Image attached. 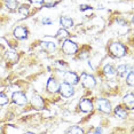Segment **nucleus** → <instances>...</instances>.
<instances>
[{"instance_id": "obj_1", "label": "nucleus", "mask_w": 134, "mask_h": 134, "mask_svg": "<svg viewBox=\"0 0 134 134\" xmlns=\"http://www.w3.org/2000/svg\"><path fill=\"white\" fill-rule=\"evenodd\" d=\"M109 51H110L111 55L115 57H123L126 54V47L120 42H114L109 46Z\"/></svg>"}, {"instance_id": "obj_2", "label": "nucleus", "mask_w": 134, "mask_h": 134, "mask_svg": "<svg viewBox=\"0 0 134 134\" xmlns=\"http://www.w3.org/2000/svg\"><path fill=\"white\" fill-rule=\"evenodd\" d=\"M62 51L63 53L66 54V55H74V54L77 53L78 51V46L75 44L74 41L71 40H65L62 45Z\"/></svg>"}, {"instance_id": "obj_3", "label": "nucleus", "mask_w": 134, "mask_h": 134, "mask_svg": "<svg viewBox=\"0 0 134 134\" xmlns=\"http://www.w3.org/2000/svg\"><path fill=\"white\" fill-rule=\"evenodd\" d=\"M59 92L61 93V95L64 97H70L75 94V90L72 87V85H70L68 83H62L59 86Z\"/></svg>"}, {"instance_id": "obj_4", "label": "nucleus", "mask_w": 134, "mask_h": 134, "mask_svg": "<svg viewBox=\"0 0 134 134\" xmlns=\"http://www.w3.org/2000/svg\"><path fill=\"white\" fill-rule=\"evenodd\" d=\"M80 80H81L83 86L86 87V88H93V87H95V85H96V80L94 79L93 76H90L87 74L81 75L80 76Z\"/></svg>"}, {"instance_id": "obj_5", "label": "nucleus", "mask_w": 134, "mask_h": 134, "mask_svg": "<svg viewBox=\"0 0 134 134\" xmlns=\"http://www.w3.org/2000/svg\"><path fill=\"white\" fill-rule=\"evenodd\" d=\"M96 104H97V108H99L100 111L104 112V114H110L111 112V105H110V103L108 102V100L99 99L96 102Z\"/></svg>"}, {"instance_id": "obj_6", "label": "nucleus", "mask_w": 134, "mask_h": 134, "mask_svg": "<svg viewBox=\"0 0 134 134\" xmlns=\"http://www.w3.org/2000/svg\"><path fill=\"white\" fill-rule=\"evenodd\" d=\"M12 99H13L14 103H16V104H19V105H24L26 102H28V97H26V95L23 93H21L20 91L13 93Z\"/></svg>"}, {"instance_id": "obj_7", "label": "nucleus", "mask_w": 134, "mask_h": 134, "mask_svg": "<svg viewBox=\"0 0 134 134\" xmlns=\"http://www.w3.org/2000/svg\"><path fill=\"white\" fill-rule=\"evenodd\" d=\"M63 78H64L65 83H68L70 85H76V84H78V81H79L78 76L76 75L75 72H71V71L64 72V75H63Z\"/></svg>"}, {"instance_id": "obj_8", "label": "nucleus", "mask_w": 134, "mask_h": 134, "mask_svg": "<svg viewBox=\"0 0 134 134\" xmlns=\"http://www.w3.org/2000/svg\"><path fill=\"white\" fill-rule=\"evenodd\" d=\"M79 109H80L83 112H91L93 110V103L87 99L81 100L80 103H79Z\"/></svg>"}, {"instance_id": "obj_9", "label": "nucleus", "mask_w": 134, "mask_h": 134, "mask_svg": "<svg viewBox=\"0 0 134 134\" xmlns=\"http://www.w3.org/2000/svg\"><path fill=\"white\" fill-rule=\"evenodd\" d=\"M14 36L17 39H26V37H28V30L23 28V26H17L14 30Z\"/></svg>"}, {"instance_id": "obj_10", "label": "nucleus", "mask_w": 134, "mask_h": 134, "mask_svg": "<svg viewBox=\"0 0 134 134\" xmlns=\"http://www.w3.org/2000/svg\"><path fill=\"white\" fill-rule=\"evenodd\" d=\"M59 86H60L59 83L54 78H51L47 83V90L49 93H56L59 91Z\"/></svg>"}, {"instance_id": "obj_11", "label": "nucleus", "mask_w": 134, "mask_h": 134, "mask_svg": "<svg viewBox=\"0 0 134 134\" xmlns=\"http://www.w3.org/2000/svg\"><path fill=\"white\" fill-rule=\"evenodd\" d=\"M60 24L62 25V28H64V29L72 28V26H74V21L68 16H62L60 19Z\"/></svg>"}, {"instance_id": "obj_12", "label": "nucleus", "mask_w": 134, "mask_h": 134, "mask_svg": "<svg viewBox=\"0 0 134 134\" xmlns=\"http://www.w3.org/2000/svg\"><path fill=\"white\" fill-rule=\"evenodd\" d=\"M31 102H32V104H33V107H35V108H37V109L44 108V100L41 99V96L37 95V94L32 96Z\"/></svg>"}, {"instance_id": "obj_13", "label": "nucleus", "mask_w": 134, "mask_h": 134, "mask_svg": "<svg viewBox=\"0 0 134 134\" xmlns=\"http://www.w3.org/2000/svg\"><path fill=\"white\" fill-rule=\"evenodd\" d=\"M129 66L127 65H119L116 70V74H117L119 77H126L127 74H129Z\"/></svg>"}, {"instance_id": "obj_14", "label": "nucleus", "mask_w": 134, "mask_h": 134, "mask_svg": "<svg viewBox=\"0 0 134 134\" xmlns=\"http://www.w3.org/2000/svg\"><path fill=\"white\" fill-rule=\"evenodd\" d=\"M115 114H116V116H117V117L121 118V119H124V118L127 117V111L125 110L123 107H120V105H118L117 108L115 109Z\"/></svg>"}, {"instance_id": "obj_15", "label": "nucleus", "mask_w": 134, "mask_h": 134, "mask_svg": "<svg viewBox=\"0 0 134 134\" xmlns=\"http://www.w3.org/2000/svg\"><path fill=\"white\" fill-rule=\"evenodd\" d=\"M124 102L130 109H133V107H134V96H133V94L132 93L127 94V95L124 97Z\"/></svg>"}, {"instance_id": "obj_16", "label": "nucleus", "mask_w": 134, "mask_h": 134, "mask_svg": "<svg viewBox=\"0 0 134 134\" xmlns=\"http://www.w3.org/2000/svg\"><path fill=\"white\" fill-rule=\"evenodd\" d=\"M103 72H104V75L108 76V77H114V76L116 75V69L112 65L108 64V65L104 66V69H103Z\"/></svg>"}, {"instance_id": "obj_17", "label": "nucleus", "mask_w": 134, "mask_h": 134, "mask_svg": "<svg viewBox=\"0 0 134 134\" xmlns=\"http://www.w3.org/2000/svg\"><path fill=\"white\" fill-rule=\"evenodd\" d=\"M42 47L48 52H54L56 49V44H54L53 41H44L42 42Z\"/></svg>"}, {"instance_id": "obj_18", "label": "nucleus", "mask_w": 134, "mask_h": 134, "mask_svg": "<svg viewBox=\"0 0 134 134\" xmlns=\"http://www.w3.org/2000/svg\"><path fill=\"white\" fill-rule=\"evenodd\" d=\"M6 7L9 10H16V9H19V4H17L16 0H10V1H7Z\"/></svg>"}, {"instance_id": "obj_19", "label": "nucleus", "mask_w": 134, "mask_h": 134, "mask_svg": "<svg viewBox=\"0 0 134 134\" xmlns=\"http://www.w3.org/2000/svg\"><path fill=\"white\" fill-rule=\"evenodd\" d=\"M68 36H69V32L66 31V30L64 28H62V29H60L59 31H57V35H56V37L57 38H68Z\"/></svg>"}, {"instance_id": "obj_20", "label": "nucleus", "mask_w": 134, "mask_h": 134, "mask_svg": "<svg viewBox=\"0 0 134 134\" xmlns=\"http://www.w3.org/2000/svg\"><path fill=\"white\" fill-rule=\"evenodd\" d=\"M68 133H71V134H81V133H84V131L81 130L80 127H78V126H72L71 129L68 130Z\"/></svg>"}, {"instance_id": "obj_21", "label": "nucleus", "mask_w": 134, "mask_h": 134, "mask_svg": "<svg viewBox=\"0 0 134 134\" xmlns=\"http://www.w3.org/2000/svg\"><path fill=\"white\" fill-rule=\"evenodd\" d=\"M8 103V97L6 94L0 93V105H5Z\"/></svg>"}, {"instance_id": "obj_22", "label": "nucleus", "mask_w": 134, "mask_h": 134, "mask_svg": "<svg viewBox=\"0 0 134 134\" xmlns=\"http://www.w3.org/2000/svg\"><path fill=\"white\" fill-rule=\"evenodd\" d=\"M126 81L130 86H133V71L132 70H130L129 75H127V78H126Z\"/></svg>"}, {"instance_id": "obj_23", "label": "nucleus", "mask_w": 134, "mask_h": 134, "mask_svg": "<svg viewBox=\"0 0 134 134\" xmlns=\"http://www.w3.org/2000/svg\"><path fill=\"white\" fill-rule=\"evenodd\" d=\"M19 12L24 16H26V15L29 14V9H28V6H21L19 7Z\"/></svg>"}, {"instance_id": "obj_24", "label": "nucleus", "mask_w": 134, "mask_h": 134, "mask_svg": "<svg viewBox=\"0 0 134 134\" xmlns=\"http://www.w3.org/2000/svg\"><path fill=\"white\" fill-rule=\"evenodd\" d=\"M52 23H53V21H52L49 17H45V19L42 20V24H44V25H49Z\"/></svg>"}, {"instance_id": "obj_25", "label": "nucleus", "mask_w": 134, "mask_h": 134, "mask_svg": "<svg viewBox=\"0 0 134 134\" xmlns=\"http://www.w3.org/2000/svg\"><path fill=\"white\" fill-rule=\"evenodd\" d=\"M90 6H88V5H80V6H79V9H80V10H87V9H90Z\"/></svg>"}, {"instance_id": "obj_26", "label": "nucleus", "mask_w": 134, "mask_h": 134, "mask_svg": "<svg viewBox=\"0 0 134 134\" xmlns=\"http://www.w3.org/2000/svg\"><path fill=\"white\" fill-rule=\"evenodd\" d=\"M31 2H33V4H41L44 0H30Z\"/></svg>"}, {"instance_id": "obj_27", "label": "nucleus", "mask_w": 134, "mask_h": 134, "mask_svg": "<svg viewBox=\"0 0 134 134\" xmlns=\"http://www.w3.org/2000/svg\"><path fill=\"white\" fill-rule=\"evenodd\" d=\"M95 132H96V133H102V132H103V130H101V129H96V130H95Z\"/></svg>"}, {"instance_id": "obj_28", "label": "nucleus", "mask_w": 134, "mask_h": 134, "mask_svg": "<svg viewBox=\"0 0 134 134\" xmlns=\"http://www.w3.org/2000/svg\"><path fill=\"white\" fill-rule=\"evenodd\" d=\"M6 1H10V0H6Z\"/></svg>"}]
</instances>
